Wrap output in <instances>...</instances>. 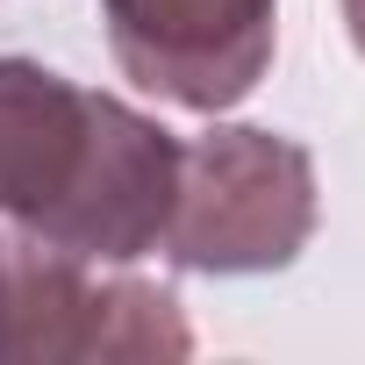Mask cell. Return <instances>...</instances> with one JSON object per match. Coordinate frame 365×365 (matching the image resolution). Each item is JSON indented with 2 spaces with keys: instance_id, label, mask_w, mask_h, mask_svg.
<instances>
[{
  "instance_id": "obj_4",
  "label": "cell",
  "mask_w": 365,
  "mask_h": 365,
  "mask_svg": "<svg viewBox=\"0 0 365 365\" xmlns=\"http://www.w3.org/2000/svg\"><path fill=\"white\" fill-rule=\"evenodd\" d=\"M101 22L122 79L172 108L222 115L272 65L279 0H101Z\"/></svg>"
},
{
  "instance_id": "obj_5",
  "label": "cell",
  "mask_w": 365,
  "mask_h": 365,
  "mask_svg": "<svg viewBox=\"0 0 365 365\" xmlns=\"http://www.w3.org/2000/svg\"><path fill=\"white\" fill-rule=\"evenodd\" d=\"M344 22H351V43H358V58H365V0H344Z\"/></svg>"
},
{
  "instance_id": "obj_2",
  "label": "cell",
  "mask_w": 365,
  "mask_h": 365,
  "mask_svg": "<svg viewBox=\"0 0 365 365\" xmlns=\"http://www.w3.org/2000/svg\"><path fill=\"white\" fill-rule=\"evenodd\" d=\"M315 237V165L294 136L215 122L179 143V179L165 208V258L187 272L244 279L279 272Z\"/></svg>"
},
{
  "instance_id": "obj_3",
  "label": "cell",
  "mask_w": 365,
  "mask_h": 365,
  "mask_svg": "<svg viewBox=\"0 0 365 365\" xmlns=\"http://www.w3.org/2000/svg\"><path fill=\"white\" fill-rule=\"evenodd\" d=\"M194 329L150 279H101L93 258L0 230V365H150L187 358Z\"/></svg>"
},
{
  "instance_id": "obj_1",
  "label": "cell",
  "mask_w": 365,
  "mask_h": 365,
  "mask_svg": "<svg viewBox=\"0 0 365 365\" xmlns=\"http://www.w3.org/2000/svg\"><path fill=\"white\" fill-rule=\"evenodd\" d=\"M179 136L36 58H0V222L93 265H136L165 237Z\"/></svg>"
}]
</instances>
